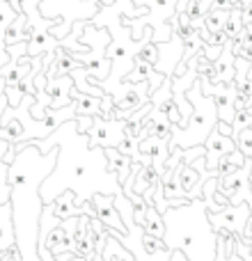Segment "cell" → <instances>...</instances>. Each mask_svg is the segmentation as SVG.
I'll return each instance as SVG.
<instances>
[{
  "label": "cell",
  "instance_id": "6da1fadb",
  "mask_svg": "<svg viewBox=\"0 0 252 261\" xmlns=\"http://www.w3.org/2000/svg\"><path fill=\"white\" fill-rule=\"evenodd\" d=\"M41 153H48L53 147H58V163L55 170L46 176L41 184L39 195L44 204H53L58 195L64 190L76 193V204L83 206L85 202H92L94 193L117 195L122 190V184L117 181V174L108 170V158L104 147H90V138L78 133L76 119H69L62 126H58L48 138L32 140Z\"/></svg>",
  "mask_w": 252,
  "mask_h": 261
},
{
  "label": "cell",
  "instance_id": "7a4b0ae2",
  "mask_svg": "<svg viewBox=\"0 0 252 261\" xmlns=\"http://www.w3.org/2000/svg\"><path fill=\"white\" fill-rule=\"evenodd\" d=\"M165 236L163 243L170 250H181L188 261H213L218 252V231L209 220L204 199H190L181 206L163 213Z\"/></svg>",
  "mask_w": 252,
  "mask_h": 261
},
{
  "label": "cell",
  "instance_id": "3957f363",
  "mask_svg": "<svg viewBox=\"0 0 252 261\" xmlns=\"http://www.w3.org/2000/svg\"><path fill=\"white\" fill-rule=\"evenodd\" d=\"M252 218V206L250 204H230L220 213H209L213 229L216 231H234V234H243L245 225Z\"/></svg>",
  "mask_w": 252,
  "mask_h": 261
},
{
  "label": "cell",
  "instance_id": "277c9868",
  "mask_svg": "<svg viewBox=\"0 0 252 261\" xmlns=\"http://www.w3.org/2000/svg\"><path fill=\"white\" fill-rule=\"evenodd\" d=\"M92 206H94V213L101 222H104L106 229L117 231V239L126 236V225L119 218V211L115 208V195H104V193H94L92 195Z\"/></svg>",
  "mask_w": 252,
  "mask_h": 261
},
{
  "label": "cell",
  "instance_id": "5b68a950",
  "mask_svg": "<svg viewBox=\"0 0 252 261\" xmlns=\"http://www.w3.org/2000/svg\"><path fill=\"white\" fill-rule=\"evenodd\" d=\"M204 147H207V170L209 172H216L218 170V163H220V158L225 156V153H232V151H236V149H239V147H236V140L234 138L222 135L216 126H213V130L209 133Z\"/></svg>",
  "mask_w": 252,
  "mask_h": 261
},
{
  "label": "cell",
  "instance_id": "8992f818",
  "mask_svg": "<svg viewBox=\"0 0 252 261\" xmlns=\"http://www.w3.org/2000/svg\"><path fill=\"white\" fill-rule=\"evenodd\" d=\"M16 248V234H14V218H12V204L0 206V252Z\"/></svg>",
  "mask_w": 252,
  "mask_h": 261
},
{
  "label": "cell",
  "instance_id": "52a82bcc",
  "mask_svg": "<svg viewBox=\"0 0 252 261\" xmlns=\"http://www.w3.org/2000/svg\"><path fill=\"white\" fill-rule=\"evenodd\" d=\"M106 158H108V170L117 174L119 184H124L126 176L131 174V167H133L131 156H126V153L119 151L117 147H108V149H106Z\"/></svg>",
  "mask_w": 252,
  "mask_h": 261
},
{
  "label": "cell",
  "instance_id": "ba28073f",
  "mask_svg": "<svg viewBox=\"0 0 252 261\" xmlns=\"http://www.w3.org/2000/svg\"><path fill=\"white\" fill-rule=\"evenodd\" d=\"M101 261H135V257L115 239L113 234L106 231V241H104V250H101Z\"/></svg>",
  "mask_w": 252,
  "mask_h": 261
},
{
  "label": "cell",
  "instance_id": "9c48e42d",
  "mask_svg": "<svg viewBox=\"0 0 252 261\" xmlns=\"http://www.w3.org/2000/svg\"><path fill=\"white\" fill-rule=\"evenodd\" d=\"M9 144H12V142L0 140V206H3V204H9V197H12V184L7 181L9 165L3 161L5 153H7V149H9Z\"/></svg>",
  "mask_w": 252,
  "mask_h": 261
},
{
  "label": "cell",
  "instance_id": "30bf717a",
  "mask_svg": "<svg viewBox=\"0 0 252 261\" xmlns=\"http://www.w3.org/2000/svg\"><path fill=\"white\" fill-rule=\"evenodd\" d=\"M144 234L154 236V239H163L165 236V222H163V216L156 211L154 204L147 206V222H144Z\"/></svg>",
  "mask_w": 252,
  "mask_h": 261
},
{
  "label": "cell",
  "instance_id": "8fae6325",
  "mask_svg": "<svg viewBox=\"0 0 252 261\" xmlns=\"http://www.w3.org/2000/svg\"><path fill=\"white\" fill-rule=\"evenodd\" d=\"M213 261H243L239 252H227V239L225 234H218V252H216V259Z\"/></svg>",
  "mask_w": 252,
  "mask_h": 261
},
{
  "label": "cell",
  "instance_id": "7c38bea8",
  "mask_svg": "<svg viewBox=\"0 0 252 261\" xmlns=\"http://www.w3.org/2000/svg\"><path fill=\"white\" fill-rule=\"evenodd\" d=\"M0 261H21V257H18V250H7V252H0Z\"/></svg>",
  "mask_w": 252,
  "mask_h": 261
},
{
  "label": "cell",
  "instance_id": "4fadbf2b",
  "mask_svg": "<svg viewBox=\"0 0 252 261\" xmlns=\"http://www.w3.org/2000/svg\"><path fill=\"white\" fill-rule=\"evenodd\" d=\"M170 261H188V259H186V254L181 252V250H172V257H170Z\"/></svg>",
  "mask_w": 252,
  "mask_h": 261
},
{
  "label": "cell",
  "instance_id": "5bb4252c",
  "mask_svg": "<svg viewBox=\"0 0 252 261\" xmlns=\"http://www.w3.org/2000/svg\"><path fill=\"white\" fill-rule=\"evenodd\" d=\"M67 254H69V252H62V254H58V257H55V261H67Z\"/></svg>",
  "mask_w": 252,
  "mask_h": 261
}]
</instances>
